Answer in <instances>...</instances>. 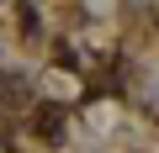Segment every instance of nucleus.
<instances>
[{
    "label": "nucleus",
    "instance_id": "f257e3e1",
    "mask_svg": "<svg viewBox=\"0 0 159 153\" xmlns=\"http://www.w3.org/2000/svg\"><path fill=\"white\" fill-rule=\"evenodd\" d=\"M37 132H48V137H58V111H43V116H37Z\"/></svg>",
    "mask_w": 159,
    "mask_h": 153
}]
</instances>
